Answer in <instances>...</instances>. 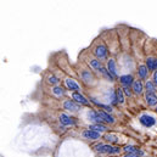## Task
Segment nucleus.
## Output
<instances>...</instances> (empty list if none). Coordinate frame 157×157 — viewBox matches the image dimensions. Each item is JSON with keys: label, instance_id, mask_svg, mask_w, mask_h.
<instances>
[{"label": "nucleus", "instance_id": "nucleus-1", "mask_svg": "<svg viewBox=\"0 0 157 157\" xmlns=\"http://www.w3.org/2000/svg\"><path fill=\"white\" fill-rule=\"evenodd\" d=\"M95 150L98 152H101V154H118L119 152V149L118 147H113L111 145H104V144H98L94 146Z\"/></svg>", "mask_w": 157, "mask_h": 157}, {"label": "nucleus", "instance_id": "nucleus-2", "mask_svg": "<svg viewBox=\"0 0 157 157\" xmlns=\"http://www.w3.org/2000/svg\"><path fill=\"white\" fill-rule=\"evenodd\" d=\"M140 123L143 124V125H145V127H152V125H155V123H156V121H155V118L151 117V116H149V115H143L141 117H140Z\"/></svg>", "mask_w": 157, "mask_h": 157}, {"label": "nucleus", "instance_id": "nucleus-3", "mask_svg": "<svg viewBox=\"0 0 157 157\" xmlns=\"http://www.w3.org/2000/svg\"><path fill=\"white\" fill-rule=\"evenodd\" d=\"M94 54H95L96 57H99V59H105V57L107 56V49H106L105 45H99V46H96Z\"/></svg>", "mask_w": 157, "mask_h": 157}, {"label": "nucleus", "instance_id": "nucleus-4", "mask_svg": "<svg viewBox=\"0 0 157 157\" xmlns=\"http://www.w3.org/2000/svg\"><path fill=\"white\" fill-rule=\"evenodd\" d=\"M83 135H84L86 139H90V140H96V139L100 138V133H98V132H95V130H91V129L85 130V132L83 133Z\"/></svg>", "mask_w": 157, "mask_h": 157}, {"label": "nucleus", "instance_id": "nucleus-5", "mask_svg": "<svg viewBox=\"0 0 157 157\" xmlns=\"http://www.w3.org/2000/svg\"><path fill=\"white\" fill-rule=\"evenodd\" d=\"M63 106H65V109H66V110L72 111V112H76V111H78L79 110V106L78 105H76L72 100H67V101H65Z\"/></svg>", "mask_w": 157, "mask_h": 157}, {"label": "nucleus", "instance_id": "nucleus-6", "mask_svg": "<svg viewBox=\"0 0 157 157\" xmlns=\"http://www.w3.org/2000/svg\"><path fill=\"white\" fill-rule=\"evenodd\" d=\"M72 98H73V100H76L77 102L82 104V105H88V104H89V101H88L83 95H80L79 93H73V94H72Z\"/></svg>", "mask_w": 157, "mask_h": 157}, {"label": "nucleus", "instance_id": "nucleus-7", "mask_svg": "<svg viewBox=\"0 0 157 157\" xmlns=\"http://www.w3.org/2000/svg\"><path fill=\"white\" fill-rule=\"evenodd\" d=\"M146 102L149 104V106H155V105H157V96L152 93H147L146 94Z\"/></svg>", "mask_w": 157, "mask_h": 157}, {"label": "nucleus", "instance_id": "nucleus-8", "mask_svg": "<svg viewBox=\"0 0 157 157\" xmlns=\"http://www.w3.org/2000/svg\"><path fill=\"white\" fill-rule=\"evenodd\" d=\"M88 116H89V118L91 119V121H94V122H98V123H100V122H102L104 119L101 118V116H100V113L99 112H96V111H89V113H88Z\"/></svg>", "mask_w": 157, "mask_h": 157}, {"label": "nucleus", "instance_id": "nucleus-9", "mask_svg": "<svg viewBox=\"0 0 157 157\" xmlns=\"http://www.w3.org/2000/svg\"><path fill=\"white\" fill-rule=\"evenodd\" d=\"M146 67L151 71H156L157 70V60L154 57H149L146 61Z\"/></svg>", "mask_w": 157, "mask_h": 157}, {"label": "nucleus", "instance_id": "nucleus-10", "mask_svg": "<svg viewBox=\"0 0 157 157\" xmlns=\"http://www.w3.org/2000/svg\"><path fill=\"white\" fill-rule=\"evenodd\" d=\"M119 80H121V83H122L124 86H129L132 83H134V82H133V77H132L130 75H127V76H122V77H119Z\"/></svg>", "mask_w": 157, "mask_h": 157}, {"label": "nucleus", "instance_id": "nucleus-11", "mask_svg": "<svg viewBox=\"0 0 157 157\" xmlns=\"http://www.w3.org/2000/svg\"><path fill=\"white\" fill-rule=\"evenodd\" d=\"M107 68H109V72L113 76V78L115 77H117V71H116V63H115V61L113 60H110L109 62H107Z\"/></svg>", "mask_w": 157, "mask_h": 157}, {"label": "nucleus", "instance_id": "nucleus-12", "mask_svg": "<svg viewBox=\"0 0 157 157\" xmlns=\"http://www.w3.org/2000/svg\"><path fill=\"white\" fill-rule=\"evenodd\" d=\"M60 122L63 125H70V124H73L75 123V121L70 117V116H67V115H61L60 116Z\"/></svg>", "mask_w": 157, "mask_h": 157}, {"label": "nucleus", "instance_id": "nucleus-13", "mask_svg": "<svg viewBox=\"0 0 157 157\" xmlns=\"http://www.w3.org/2000/svg\"><path fill=\"white\" fill-rule=\"evenodd\" d=\"M133 90L135 94H141L143 93V84L140 80H135L133 83Z\"/></svg>", "mask_w": 157, "mask_h": 157}, {"label": "nucleus", "instance_id": "nucleus-14", "mask_svg": "<svg viewBox=\"0 0 157 157\" xmlns=\"http://www.w3.org/2000/svg\"><path fill=\"white\" fill-rule=\"evenodd\" d=\"M124 151H125L127 154L129 152V154H138V155H140V156L143 155V151L138 150L136 147H134V146H132V145H128V146H125V147H124Z\"/></svg>", "mask_w": 157, "mask_h": 157}, {"label": "nucleus", "instance_id": "nucleus-15", "mask_svg": "<svg viewBox=\"0 0 157 157\" xmlns=\"http://www.w3.org/2000/svg\"><path fill=\"white\" fill-rule=\"evenodd\" d=\"M66 85L70 90H79V85L72 79H66Z\"/></svg>", "mask_w": 157, "mask_h": 157}, {"label": "nucleus", "instance_id": "nucleus-16", "mask_svg": "<svg viewBox=\"0 0 157 157\" xmlns=\"http://www.w3.org/2000/svg\"><path fill=\"white\" fill-rule=\"evenodd\" d=\"M99 113H100V116H101V118H102L104 121H106V122H109V123H113V122H115V118L112 117V116H110L109 113H106V112H104V111H99Z\"/></svg>", "mask_w": 157, "mask_h": 157}, {"label": "nucleus", "instance_id": "nucleus-17", "mask_svg": "<svg viewBox=\"0 0 157 157\" xmlns=\"http://www.w3.org/2000/svg\"><path fill=\"white\" fill-rule=\"evenodd\" d=\"M89 129H91V130H95V132H98V133H101V132H105L107 128L105 127V125H102V124H94V125H91Z\"/></svg>", "mask_w": 157, "mask_h": 157}, {"label": "nucleus", "instance_id": "nucleus-18", "mask_svg": "<svg viewBox=\"0 0 157 157\" xmlns=\"http://www.w3.org/2000/svg\"><path fill=\"white\" fill-rule=\"evenodd\" d=\"M149 68L146 67V66H144V65H141V66H139V76H140V78H146V76H147V71Z\"/></svg>", "mask_w": 157, "mask_h": 157}, {"label": "nucleus", "instance_id": "nucleus-19", "mask_svg": "<svg viewBox=\"0 0 157 157\" xmlns=\"http://www.w3.org/2000/svg\"><path fill=\"white\" fill-rule=\"evenodd\" d=\"M116 95H117V101L119 104H123L124 102V93H123V89H118L116 91Z\"/></svg>", "mask_w": 157, "mask_h": 157}, {"label": "nucleus", "instance_id": "nucleus-20", "mask_svg": "<svg viewBox=\"0 0 157 157\" xmlns=\"http://www.w3.org/2000/svg\"><path fill=\"white\" fill-rule=\"evenodd\" d=\"M146 89H147V93H152V94H154V91H155V85H154V83L150 82V80H147V83H146Z\"/></svg>", "mask_w": 157, "mask_h": 157}, {"label": "nucleus", "instance_id": "nucleus-21", "mask_svg": "<svg viewBox=\"0 0 157 157\" xmlns=\"http://www.w3.org/2000/svg\"><path fill=\"white\" fill-rule=\"evenodd\" d=\"M90 65H91L94 68H96V70H101L100 61H98V60H91V61H90Z\"/></svg>", "mask_w": 157, "mask_h": 157}, {"label": "nucleus", "instance_id": "nucleus-22", "mask_svg": "<svg viewBox=\"0 0 157 157\" xmlns=\"http://www.w3.org/2000/svg\"><path fill=\"white\" fill-rule=\"evenodd\" d=\"M100 71H101V73H104V75H105L107 78L110 79V80H112V79H113V76H112V75H111L109 71H106L105 68H102V67H101V70H100Z\"/></svg>", "mask_w": 157, "mask_h": 157}, {"label": "nucleus", "instance_id": "nucleus-23", "mask_svg": "<svg viewBox=\"0 0 157 157\" xmlns=\"http://www.w3.org/2000/svg\"><path fill=\"white\" fill-rule=\"evenodd\" d=\"M105 139H106V140H109V141H113V143H117V138H116V136H112V135H110V134L105 135Z\"/></svg>", "mask_w": 157, "mask_h": 157}, {"label": "nucleus", "instance_id": "nucleus-24", "mask_svg": "<svg viewBox=\"0 0 157 157\" xmlns=\"http://www.w3.org/2000/svg\"><path fill=\"white\" fill-rule=\"evenodd\" d=\"M49 83H50V84H57V83H59V79L56 78L55 76H50V77H49Z\"/></svg>", "mask_w": 157, "mask_h": 157}, {"label": "nucleus", "instance_id": "nucleus-25", "mask_svg": "<svg viewBox=\"0 0 157 157\" xmlns=\"http://www.w3.org/2000/svg\"><path fill=\"white\" fill-rule=\"evenodd\" d=\"M123 93H124L127 96H130V95H132V91H130L129 86H124V89H123Z\"/></svg>", "mask_w": 157, "mask_h": 157}, {"label": "nucleus", "instance_id": "nucleus-26", "mask_svg": "<svg viewBox=\"0 0 157 157\" xmlns=\"http://www.w3.org/2000/svg\"><path fill=\"white\" fill-rule=\"evenodd\" d=\"M54 93H55L56 95H61L63 91H62V89H61V88H55V89H54Z\"/></svg>", "mask_w": 157, "mask_h": 157}, {"label": "nucleus", "instance_id": "nucleus-27", "mask_svg": "<svg viewBox=\"0 0 157 157\" xmlns=\"http://www.w3.org/2000/svg\"><path fill=\"white\" fill-rule=\"evenodd\" d=\"M140 155H138V154H129V155H127L125 157H139Z\"/></svg>", "mask_w": 157, "mask_h": 157}, {"label": "nucleus", "instance_id": "nucleus-28", "mask_svg": "<svg viewBox=\"0 0 157 157\" xmlns=\"http://www.w3.org/2000/svg\"><path fill=\"white\" fill-rule=\"evenodd\" d=\"M154 82H155V84L157 85V71L155 72V75H154Z\"/></svg>", "mask_w": 157, "mask_h": 157}]
</instances>
